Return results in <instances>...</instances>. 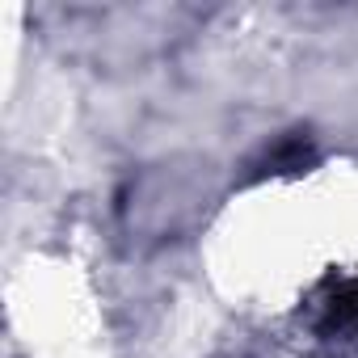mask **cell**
<instances>
[{"mask_svg":"<svg viewBox=\"0 0 358 358\" xmlns=\"http://www.w3.org/2000/svg\"><path fill=\"white\" fill-rule=\"evenodd\" d=\"M316 329L324 337H354L358 333V278H329L320 299Z\"/></svg>","mask_w":358,"mask_h":358,"instance_id":"cell-1","label":"cell"},{"mask_svg":"<svg viewBox=\"0 0 358 358\" xmlns=\"http://www.w3.org/2000/svg\"><path fill=\"white\" fill-rule=\"evenodd\" d=\"M312 164H316L312 139H308V135H291V139H282V143L266 156V169H262V173H308Z\"/></svg>","mask_w":358,"mask_h":358,"instance_id":"cell-2","label":"cell"}]
</instances>
